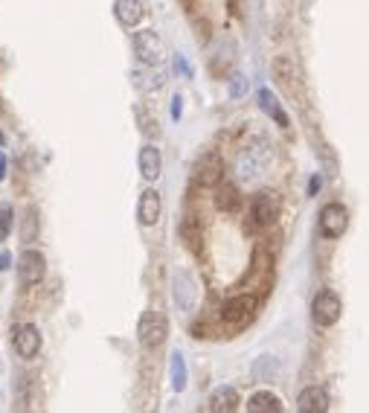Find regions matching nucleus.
<instances>
[{
	"mask_svg": "<svg viewBox=\"0 0 369 413\" xmlns=\"http://www.w3.org/2000/svg\"><path fill=\"white\" fill-rule=\"evenodd\" d=\"M244 93H248V79H244L241 73H236V76L230 79V96L233 100H241Z\"/></svg>",
	"mask_w": 369,
	"mask_h": 413,
	"instance_id": "25",
	"label": "nucleus"
},
{
	"mask_svg": "<svg viewBox=\"0 0 369 413\" xmlns=\"http://www.w3.org/2000/svg\"><path fill=\"white\" fill-rule=\"evenodd\" d=\"M38 233V218H35V210L27 213V218H23V241H32Z\"/></svg>",
	"mask_w": 369,
	"mask_h": 413,
	"instance_id": "24",
	"label": "nucleus"
},
{
	"mask_svg": "<svg viewBox=\"0 0 369 413\" xmlns=\"http://www.w3.org/2000/svg\"><path fill=\"white\" fill-rule=\"evenodd\" d=\"M114 15L122 27H137L145 15L143 0H114Z\"/></svg>",
	"mask_w": 369,
	"mask_h": 413,
	"instance_id": "15",
	"label": "nucleus"
},
{
	"mask_svg": "<svg viewBox=\"0 0 369 413\" xmlns=\"http://www.w3.org/2000/svg\"><path fill=\"white\" fill-rule=\"evenodd\" d=\"M274 79H277L282 88L294 90V85H297V79H300V73H297V64H294L291 56H277V59H274Z\"/></svg>",
	"mask_w": 369,
	"mask_h": 413,
	"instance_id": "17",
	"label": "nucleus"
},
{
	"mask_svg": "<svg viewBox=\"0 0 369 413\" xmlns=\"http://www.w3.org/2000/svg\"><path fill=\"white\" fill-rule=\"evenodd\" d=\"M256 309H259V300L253 294H238V297L224 303V309H221V321L233 329H241L256 318Z\"/></svg>",
	"mask_w": 369,
	"mask_h": 413,
	"instance_id": "2",
	"label": "nucleus"
},
{
	"mask_svg": "<svg viewBox=\"0 0 369 413\" xmlns=\"http://www.w3.org/2000/svg\"><path fill=\"white\" fill-rule=\"evenodd\" d=\"M181 236L189 248H198V241H201V230H198V222H195V215H186L183 218V225H181Z\"/></svg>",
	"mask_w": 369,
	"mask_h": 413,
	"instance_id": "23",
	"label": "nucleus"
},
{
	"mask_svg": "<svg viewBox=\"0 0 369 413\" xmlns=\"http://www.w3.org/2000/svg\"><path fill=\"white\" fill-rule=\"evenodd\" d=\"M12 347H15V352L20 358H27V361L35 358L38 349H41V332H38V326H32V323H18L12 329Z\"/></svg>",
	"mask_w": 369,
	"mask_h": 413,
	"instance_id": "9",
	"label": "nucleus"
},
{
	"mask_svg": "<svg viewBox=\"0 0 369 413\" xmlns=\"http://www.w3.org/2000/svg\"><path fill=\"white\" fill-rule=\"evenodd\" d=\"M259 105H262V111H265V114H270V116H274V119H277V123H279L282 128L288 126V114L282 111V105L277 102V96L270 93L267 88H262V90H259Z\"/></svg>",
	"mask_w": 369,
	"mask_h": 413,
	"instance_id": "20",
	"label": "nucleus"
},
{
	"mask_svg": "<svg viewBox=\"0 0 369 413\" xmlns=\"http://www.w3.org/2000/svg\"><path fill=\"white\" fill-rule=\"evenodd\" d=\"M171 294H175L178 309L192 311V309H195V303H198V285H195L192 274L178 271L175 277H171Z\"/></svg>",
	"mask_w": 369,
	"mask_h": 413,
	"instance_id": "10",
	"label": "nucleus"
},
{
	"mask_svg": "<svg viewBox=\"0 0 369 413\" xmlns=\"http://www.w3.org/2000/svg\"><path fill=\"white\" fill-rule=\"evenodd\" d=\"M6 178V157H4V152H0V181Z\"/></svg>",
	"mask_w": 369,
	"mask_h": 413,
	"instance_id": "28",
	"label": "nucleus"
},
{
	"mask_svg": "<svg viewBox=\"0 0 369 413\" xmlns=\"http://www.w3.org/2000/svg\"><path fill=\"white\" fill-rule=\"evenodd\" d=\"M212 413H233L238 407V390L236 387H215L210 393V405Z\"/></svg>",
	"mask_w": 369,
	"mask_h": 413,
	"instance_id": "16",
	"label": "nucleus"
},
{
	"mask_svg": "<svg viewBox=\"0 0 369 413\" xmlns=\"http://www.w3.org/2000/svg\"><path fill=\"white\" fill-rule=\"evenodd\" d=\"M140 175L145 181H157L160 172H163V157H160V149L157 145H143L140 149Z\"/></svg>",
	"mask_w": 369,
	"mask_h": 413,
	"instance_id": "14",
	"label": "nucleus"
},
{
	"mask_svg": "<svg viewBox=\"0 0 369 413\" xmlns=\"http://www.w3.org/2000/svg\"><path fill=\"white\" fill-rule=\"evenodd\" d=\"M340 311H343L340 297L334 294V291L323 288V291H320V294L314 297V303H311V321H314L320 329H329V326H334V323L340 321Z\"/></svg>",
	"mask_w": 369,
	"mask_h": 413,
	"instance_id": "3",
	"label": "nucleus"
},
{
	"mask_svg": "<svg viewBox=\"0 0 369 413\" xmlns=\"http://www.w3.org/2000/svg\"><path fill=\"white\" fill-rule=\"evenodd\" d=\"M181 102H183V100H181V96H175V100H171V116H175V119L181 116V108H183Z\"/></svg>",
	"mask_w": 369,
	"mask_h": 413,
	"instance_id": "27",
	"label": "nucleus"
},
{
	"mask_svg": "<svg viewBox=\"0 0 369 413\" xmlns=\"http://www.w3.org/2000/svg\"><path fill=\"white\" fill-rule=\"evenodd\" d=\"M250 218H253V225L256 227H270L279 218V198H277V192H270V189H262L253 196L250 201Z\"/></svg>",
	"mask_w": 369,
	"mask_h": 413,
	"instance_id": "6",
	"label": "nucleus"
},
{
	"mask_svg": "<svg viewBox=\"0 0 369 413\" xmlns=\"http://www.w3.org/2000/svg\"><path fill=\"white\" fill-rule=\"evenodd\" d=\"M134 56L145 64V67H157L166 56V44L155 30H143L134 35Z\"/></svg>",
	"mask_w": 369,
	"mask_h": 413,
	"instance_id": "4",
	"label": "nucleus"
},
{
	"mask_svg": "<svg viewBox=\"0 0 369 413\" xmlns=\"http://www.w3.org/2000/svg\"><path fill=\"white\" fill-rule=\"evenodd\" d=\"M248 410L250 413H282V399L262 390V393H253L248 399Z\"/></svg>",
	"mask_w": 369,
	"mask_h": 413,
	"instance_id": "18",
	"label": "nucleus"
},
{
	"mask_svg": "<svg viewBox=\"0 0 369 413\" xmlns=\"http://www.w3.org/2000/svg\"><path fill=\"white\" fill-rule=\"evenodd\" d=\"M346 227H349V210L343 204L332 201L320 210V233H323L326 239H340L343 233H346Z\"/></svg>",
	"mask_w": 369,
	"mask_h": 413,
	"instance_id": "8",
	"label": "nucleus"
},
{
	"mask_svg": "<svg viewBox=\"0 0 369 413\" xmlns=\"http://www.w3.org/2000/svg\"><path fill=\"white\" fill-rule=\"evenodd\" d=\"M277 373H279V364H277V358H270V355H265V358H259L253 364V376L259 381H274Z\"/></svg>",
	"mask_w": 369,
	"mask_h": 413,
	"instance_id": "21",
	"label": "nucleus"
},
{
	"mask_svg": "<svg viewBox=\"0 0 369 413\" xmlns=\"http://www.w3.org/2000/svg\"><path fill=\"white\" fill-rule=\"evenodd\" d=\"M215 207L224 210V213H236L241 207L238 189L233 184H218V189H215Z\"/></svg>",
	"mask_w": 369,
	"mask_h": 413,
	"instance_id": "19",
	"label": "nucleus"
},
{
	"mask_svg": "<svg viewBox=\"0 0 369 413\" xmlns=\"http://www.w3.org/2000/svg\"><path fill=\"white\" fill-rule=\"evenodd\" d=\"M12 230V207H0V239H6Z\"/></svg>",
	"mask_w": 369,
	"mask_h": 413,
	"instance_id": "26",
	"label": "nucleus"
},
{
	"mask_svg": "<svg viewBox=\"0 0 369 413\" xmlns=\"http://www.w3.org/2000/svg\"><path fill=\"white\" fill-rule=\"evenodd\" d=\"M221 178H224V163L215 152H207L198 163H195V181L201 186H218Z\"/></svg>",
	"mask_w": 369,
	"mask_h": 413,
	"instance_id": "11",
	"label": "nucleus"
},
{
	"mask_svg": "<svg viewBox=\"0 0 369 413\" xmlns=\"http://www.w3.org/2000/svg\"><path fill=\"white\" fill-rule=\"evenodd\" d=\"M6 268H9V256L0 253V271H6Z\"/></svg>",
	"mask_w": 369,
	"mask_h": 413,
	"instance_id": "29",
	"label": "nucleus"
},
{
	"mask_svg": "<svg viewBox=\"0 0 369 413\" xmlns=\"http://www.w3.org/2000/svg\"><path fill=\"white\" fill-rule=\"evenodd\" d=\"M44 274H47V259H44L41 251L27 248L18 256V280H20V285H27V288L38 285L44 280Z\"/></svg>",
	"mask_w": 369,
	"mask_h": 413,
	"instance_id": "7",
	"label": "nucleus"
},
{
	"mask_svg": "<svg viewBox=\"0 0 369 413\" xmlns=\"http://www.w3.org/2000/svg\"><path fill=\"white\" fill-rule=\"evenodd\" d=\"M160 213H163V198L157 189H145L140 196V204H137V218L143 227H155L160 222Z\"/></svg>",
	"mask_w": 369,
	"mask_h": 413,
	"instance_id": "12",
	"label": "nucleus"
},
{
	"mask_svg": "<svg viewBox=\"0 0 369 413\" xmlns=\"http://www.w3.org/2000/svg\"><path fill=\"white\" fill-rule=\"evenodd\" d=\"M166 335H169V323L160 311H143V318L137 323V341L140 347L145 349H157L163 341H166Z\"/></svg>",
	"mask_w": 369,
	"mask_h": 413,
	"instance_id": "1",
	"label": "nucleus"
},
{
	"mask_svg": "<svg viewBox=\"0 0 369 413\" xmlns=\"http://www.w3.org/2000/svg\"><path fill=\"white\" fill-rule=\"evenodd\" d=\"M265 163H267V145H259V143L244 145V149L238 152V157H236V175H238V181H253L265 169Z\"/></svg>",
	"mask_w": 369,
	"mask_h": 413,
	"instance_id": "5",
	"label": "nucleus"
},
{
	"mask_svg": "<svg viewBox=\"0 0 369 413\" xmlns=\"http://www.w3.org/2000/svg\"><path fill=\"white\" fill-rule=\"evenodd\" d=\"M171 387H175L178 393L186 387V364H183V355L181 352L171 355Z\"/></svg>",
	"mask_w": 369,
	"mask_h": 413,
	"instance_id": "22",
	"label": "nucleus"
},
{
	"mask_svg": "<svg viewBox=\"0 0 369 413\" xmlns=\"http://www.w3.org/2000/svg\"><path fill=\"white\" fill-rule=\"evenodd\" d=\"M297 410L300 413H326L329 410V393L323 387H306L297 396Z\"/></svg>",
	"mask_w": 369,
	"mask_h": 413,
	"instance_id": "13",
	"label": "nucleus"
}]
</instances>
